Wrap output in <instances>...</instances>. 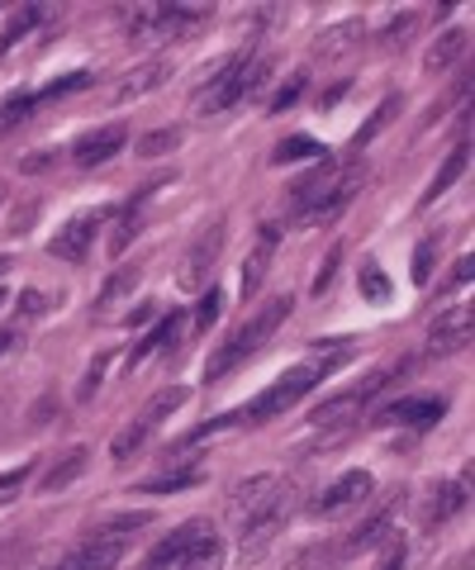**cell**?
<instances>
[{
  "instance_id": "obj_35",
  "label": "cell",
  "mask_w": 475,
  "mask_h": 570,
  "mask_svg": "<svg viewBox=\"0 0 475 570\" xmlns=\"http://www.w3.org/2000/svg\"><path fill=\"white\" fill-rule=\"evenodd\" d=\"M105 371H110V352L91 356V366H86V376H81V390H77V400H91V395H96V390H100V381H105Z\"/></svg>"
},
{
  "instance_id": "obj_7",
  "label": "cell",
  "mask_w": 475,
  "mask_h": 570,
  "mask_svg": "<svg viewBox=\"0 0 475 570\" xmlns=\"http://www.w3.org/2000/svg\"><path fill=\"white\" fill-rule=\"evenodd\" d=\"M219 253H224V219L209 224L205 234L190 243L181 272H176V285H181V291H205L209 276H215V266H219Z\"/></svg>"
},
{
  "instance_id": "obj_29",
  "label": "cell",
  "mask_w": 475,
  "mask_h": 570,
  "mask_svg": "<svg viewBox=\"0 0 475 570\" xmlns=\"http://www.w3.org/2000/svg\"><path fill=\"white\" fill-rule=\"evenodd\" d=\"M33 24H39V6H24V10H14V14H10V24L0 29V52H10V48L20 43V39H24V33H29Z\"/></svg>"
},
{
  "instance_id": "obj_22",
  "label": "cell",
  "mask_w": 475,
  "mask_h": 570,
  "mask_svg": "<svg viewBox=\"0 0 475 570\" xmlns=\"http://www.w3.org/2000/svg\"><path fill=\"white\" fill-rule=\"evenodd\" d=\"M86 461H91V452H86V448H72V452H67L62 461H52V471L43 475V494H58V490H67V485H72V480L86 471Z\"/></svg>"
},
{
  "instance_id": "obj_27",
  "label": "cell",
  "mask_w": 475,
  "mask_h": 570,
  "mask_svg": "<svg viewBox=\"0 0 475 570\" xmlns=\"http://www.w3.org/2000/svg\"><path fill=\"white\" fill-rule=\"evenodd\" d=\"M176 570H224V547H219V538H205L196 551H186V557L176 561Z\"/></svg>"
},
{
  "instance_id": "obj_28",
  "label": "cell",
  "mask_w": 475,
  "mask_h": 570,
  "mask_svg": "<svg viewBox=\"0 0 475 570\" xmlns=\"http://www.w3.org/2000/svg\"><path fill=\"white\" fill-rule=\"evenodd\" d=\"M357 33H362L357 20H347V24H338V29H328L324 39H319V58H343L347 48H357Z\"/></svg>"
},
{
  "instance_id": "obj_25",
  "label": "cell",
  "mask_w": 475,
  "mask_h": 570,
  "mask_svg": "<svg viewBox=\"0 0 475 570\" xmlns=\"http://www.w3.org/2000/svg\"><path fill=\"white\" fill-rule=\"evenodd\" d=\"M148 195V190H144ZM144 195H133V200H129V209L125 214H119V228H115V253H125V247L138 238V228H144Z\"/></svg>"
},
{
  "instance_id": "obj_51",
  "label": "cell",
  "mask_w": 475,
  "mask_h": 570,
  "mask_svg": "<svg viewBox=\"0 0 475 570\" xmlns=\"http://www.w3.org/2000/svg\"><path fill=\"white\" fill-rule=\"evenodd\" d=\"M0 299H6V295H0Z\"/></svg>"
},
{
  "instance_id": "obj_40",
  "label": "cell",
  "mask_w": 475,
  "mask_h": 570,
  "mask_svg": "<svg viewBox=\"0 0 475 570\" xmlns=\"http://www.w3.org/2000/svg\"><path fill=\"white\" fill-rule=\"evenodd\" d=\"M133 281H138V266H125V272H119V276H115V281L100 291V305H110V299H119V295H125Z\"/></svg>"
},
{
  "instance_id": "obj_14",
  "label": "cell",
  "mask_w": 475,
  "mask_h": 570,
  "mask_svg": "<svg viewBox=\"0 0 475 570\" xmlns=\"http://www.w3.org/2000/svg\"><path fill=\"white\" fill-rule=\"evenodd\" d=\"M125 124H105V129H91V134H81L72 142V163L77 167H100V163H110V157L125 148Z\"/></svg>"
},
{
  "instance_id": "obj_4",
  "label": "cell",
  "mask_w": 475,
  "mask_h": 570,
  "mask_svg": "<svg viewBox=\"0 0 475 570\" xmlns=\"http://www.w3.org/2000/svg\"><path fill=\"white\" fill-rule=\"evenodd\" d=\"M290 480H280V485L261 499V504L248 513V519L238 523V561L243 566H253L261 551H267L271 542H276V532L286 528V519H290Z\"/></svg>"
},
{
  "instance_id": "obj_5",
  "label": "cell",
  "mask_w": 475,
  "mask_h": 570,
  "mask_svg": "<svg viewBox=\"0 0 475 570\" xmlns=\"http://www.w3.org/2000/svg\"><path fill=\"white\" fill-rule=\"evenodd\" d=\"M319 376H324V366H314V362L286 371V376H276L248 409H238V423H271L276 414H290V409L300 404L314 385H319Z\"/></svg>"
},
{
  "instance_id": "obj_48",
  "label": "cell",
  "mask_w": 475,
  "mask_h": 570,
  "mask_svg": "<svg viewBox=\"0 0 475 570\" xmlns=\"http://www.w3.org/2000/svg\"><path fill=\"white\" fill-rule=\"evenodd\" d=\"M152 314H157V309H152V299H144V309H133V314H129V324H144V318H152Z\"/></svg>"
},
{
  "instance_id": "obj_11",
  "label": "cell",
  "mask_w": 475,
  "mask_h": 570,
  "mask_svg": "<svg viewBox=\"0 0 475 570\" xmlns=\"http://www.w3.org/2000/svg\"><path fill=\"white\" fill-rule=\"evenodd\" d=\"M205 538H215V532H209V519H190V523H181V528L167 532V538L148 551L144 570H176V561H181L186 551H196Z\"/></svg>"
},
{
  "instance_id": "obj_43",
  "label": "cell",
  "mask_w": 475,
  "mask_h": 570,
  "mask_svg": "<svg viewBox=\"0 0 475 570\" xmlns=\"http://www.w3.org/2000/svg\"><path fill=\"white\" fill-rule=\"evenodd\" d=\"M338 262H343V247H333V253L324 257V266H319V281H314V295H324V291H328V281H333V272H338Z\"/></svg>"
},
{
  "instance_id": "obj_9",
  "label": "cell",
  "mask_w": 475,
  "mask_h": 570,
  "mask_svg": "<svg viewBox=\"0 0 475 570\" xmlns=\"http://www.w3.org/2000/svg\"><path fill=\"white\" fill-rule=\"evenodd\" d=\"M343 176L347 167L343 163H319L309 176H300V181L290 186V209H295V219H309L319 205H328V195L343 186Z\"/></svg>"
},
{
  "instance_id": "obj_41",
  "label": "cell",
  "mask_w": 475,
  "mask_h": 570,
  "mask_svg": "<svg viewBox=\"0 0 475 570\" xmlns=\"http://www.w3.org/2000/svg\"><path fill=\"white\" fill-rule=\"evenodd\" d=\"M29 485V466H14V471H6V475H0V504H6V499H14V494H20Z\"/></svg>"
},
{
  "instance_id": "obj_19",
  "label": "cell",
  "mask_w": 475,
  "mask_h": 570,
  "mask_svg": "<svg viewBox=\"0 0 475 570\" xmlns=\"http://www.w3.org/2000/svg\"><path fill=\"white\" fill-rule=\"evenodd\" d=\"M466 163H471V148H466V142H456V148H452V157H447L443 167H437V176L428 181V190H424V200H418V205L428 209V205H437V200H443V195L456 186V176L466 171Z\"/></svg>"
},
{
  "instance_id": "obj_8",
  "label": "cell",
  "mask_w": 475,
  "mask_h": 570,
  "mask_svg": "<svg viewBox=\"0 0 475 570\" xmlns=\"http://www.w3.org/2000/svg\"><path fill=\"white\" fill-rule=\"evenodd\" d=\"M372 494H376V480H372V475H366V471H347V475L333 480V485H328L319 499H314L309 513H314V519H338V513L366 504Z\"/></svg>"
},
{
  "instance_id": "obj_31",
  "label": "cell",
  "mask_w": 475,
  "mask_h": 570,
  "mask_svg": "<svg viewBox=\"0 0 475 570\" xmlns=\"http://www.w3.org/2000/svg\"><path fill=\"white\" fill-rule=\"evenodd\" d=\"M171 333H176V318H162V324H157V328H152V333L144 337V343H138V347H133V356H129V366H144V362H148V356H152V352H162V347L171 343Z\"/></svg>"
},
{
  "instance_id": "obj_15",
  "label": "cell",
  "mask_w": 475,
  "mask_h": 570,
  "mask_svg": "<svg viewBox=\"0 0 475 570\" xmlns=\"http://www.w3.org/2000/svg\"><path fill=\"white\" fill-rule=\"evenodd\" d=\"M443 419V400H399L376 419L380 428H433Z\"/></svg>"
},
{
  "instance_id": "obj_26",
  "label": "cell",
  "mask_w": 475,
  "mask_h": 570,
  "mask_svg": "<svg viewBox=\"0 0 475 570\" xmlns=\"http://www.w3.org/2000/svg\"><path fill=\"white\" fill-rule=\"evenodd\" d=\"M181 404H186V390H176V385H171V390H162V395H152V404L144 409V414H138V423H144L148 433H152V428L162 423L167 414H176V409H181Z\"/></svg>"
},
{
  "instance_id": "obj_16",
  "label": "cell",
  "mask_w": 475,
  "mask_h": 570,
  "mask_svg": "<svg viewBox=\"0 0 475 570\" xmlns=\"http://www.w3.org/2000/svg\"><path fill=\"white\" fill-rule=\"evenodd\" d=\"M276 243H280V234H276V224H267L261 228V238L253 243V253H248V262H243V295H257V285L267 281V272H271V257H276Z\"/></svg>"
},
{
  "instance_id": "obj_49",
  "label": "cell",
  "mask_w": 475,
  "mask_h": 570,
  "mask_svg": "<svg viewBox=\"0 0 475 570\" xmlns=\"http://www.w3.org/2000/svg\"><path fill=\"white\" fill-rule=\"evenodd\" d=\"M6 343H10V333H0V352H6Z\"/></svg>"
},
{
  "instance_id": "obj_39",
  "label": "cell",
  "mask_w": 475,
  "mask_h": 570,
  "mask_svg": "<svg viewBox=\"0 0 475 570\" xmlns=\"http://www.w3.org/2000/svg\"><path fill=\"white\" fill-rule=\"evenodd\" d=\"M305 96V77H295V81H286V86H280V96L271 100V115H286L290 110V105L295 100H300Z\"/></svg>"
},
{
  "instance_id": "obj_45",
  "label": "cell",
  "mask_w": 475,
  "mask_h": 570,
  "mask_svg": "<svg viewBox=\"0 0 475 570\" xmlns=\"http://www.w3.org/2000/svg\"><path fill=\"white\" fill-rule=\"evenodd\" d=\"M43 309H48V299L39 291H24L20 295V314H43Z\"/></svg>"
},
{
  "instance_id": "obj_50",
  "label": "cell",
  "mask_w": 475,
  "mask_h": 570,
  "mask_svg": "<svg viewBox=\"0 0 475 570\" xmlns=\"http://www.w3.org/2000/svg\"><path fill=\"white\" fill-rule=\"evenodd\" d=\"M0 272H6V257H0Z\"/></svg>"
},
{
  "instance_id": "obj_10",
  "label": "cell",
  "mask_w": 475,
  "mask_h": 570,
  "mask_svg": "<svg viewBox=\"0 0 475 570\" xmlns=\"http://www.w3.org/2000/svg\"><path fill=\"white\" fill-rule=\"evenodd\" d=\"M171 77V62L167 58H148L144 67H129L119 81H110L105 86V105H129V100H138V96H148V91H157Z\"/></svg>"
},
{
  "instance_id": "obj_13",
  "label": "cell",
  "mask_w": 475,
  "mask_h": 570,
  "mask_svg": "<svg viewBox=\"0 0 475 570\" xmlns=\"http://www.w3.org/2000/svg\"><path fill=\"white\" fill-rule=\"evenodd\" d=\"M105 219H110V209L81 214V219H72L58 238L48 243V253H52V257H62V262H81L86 253H91V243H96V224H105Z\"/></svg>"
},
{
  "instance_id": "obj_42",
  "label": "cell",
  "mask_w": 475,
  "mask_h": 570,
  "mask_svg": "<svg viewBox=\"0 0 475 570\" xmlns=\"http://www.w3.org/2000/svg\"><path fill=\"white\" fill-rule=\"evenodd\" d=\"M414 29H418V14H399V20L385 29L380 39H385V48H399V43H404V33H414Z\"/></svg>"
},
{
  "instance_id": "obj_32",
  "label": "cell",
  "mask_w": 475,
  "mask_h": 570,
  "mask_svg": "<svg viewBox=\"0 0 475 570\" xmlns=\"http://www.w3.org/2000/svg\"><path fill=\"white\" fill-rule=\"evenodd\" d=\"M144 442H148V428L133 419L129 428H119V433H115V442H110V456H115V461H129L138 448H144Z\"/></svg>"
},
{
  "instance_id": "obj_24",
  "label": "cell",
  "mask_w": 475,
  "mask_h": 570,
  "mask_svg": "<svg viewBox=\"0 0 475 570\" xmlns=\"http://www.w3.org/2000/svg\"><path fill=\"white\" fill-rule=\"evenodd\" d=\"M462 504H466V490L462 485H437L433 490V504H428V528L456 519V509H462Z\"/></svg>"
},
{
  "instance_id": "obj_12",
  "label": "cell",
  "mask_w": 475,
  "mask_h": 570,
  "mask_svg": "<svg viewBox=\"0 0 475 570\" xmlns=\"http://www.w3.org/2000/svg\"><path fill=\"white\" fill-rule=\"evenodd\" d=\"M471 337H475V314H471V305H452V309L428 328V352H433V356L462 352V347H471Z\"/></svg>"
},
{
  "instance_id": "obj_34",
  "label": "cell",
  "mask_w": 475,
  "mask_h": 570,
  "mask_svg": "<svg viewBox=\"0 0 475 570\" xmlns=\"http://www.w3.org/2000/svg\"><path fill=\"white\" fill-rule=\"evenodd\" d=\"M357 285H362V295H366V299H376V305H385V299H390V276H385L376 262H366V266H362Z\"/></svg>"
},
{
  "instance_id": "obj_2",
  "label": "cell",
  "mask_w": 475,
  "mask_h": 570,
  "mask_svg": "<svg viewBox=\"0 0 475 570\" xmlns=\"http://www.w3.org/2000/svg\"><path fill=\"white\" fill-rule=\"evenodd\" d=\"M286 314H290V295H276V299H267V305H261L248 324H243L234 337H228V343H219V352L209 356L205 362V381H224V376H234V371L248 362L253 352H261L267 347V337L286 324Z\"/></svg>"
},
{
  "instance_id": "obj_33",
  "label": "cell",
  "mask_w": 475,
  "mask_h": 570,
  "mask_svg": "<svg viewBox=\"0 0 475 570\" xmlns=\"http://www.w3.org/2000/svg\"><path fill=\"white\" fill-rule=\"evenodd\" d=\"M395 115H399V96H385V105L376 110V119H366L362 129H357V148H362V142H372L376 134H385V129H390V124H395Z\"/></svg>"
},
{
  "instance_id": "obj_18",
  "label": "cell",
  "mask_w": 475,
  "mask_h": 570,
  "mask_svg": "<svg viewBox=\"0 0 475 570\" xmlns=\"http://www.w3.org/2000/svg\"><path fill=\"white\" fill-rule=\"evenodd\" d=\"M462 52H466V29L437 33L433 48H428V58H424V71H428V77H443V71H452L456 62H462Z\"/></svg>"
},
{
  "instance_id": "obj_44",
  "label": "cell",
  "mask_w": 475,
  "mask_h": 570,
  "mask_svg": "<svg viewBox=\"0 0 475 570\" xmlns=\"http://www.w3.org/2000/svg\"><path fill=\"white\" fill-rule=\"evenodd\" d=\"M404 557H409V551H404V542L395 538V542H390V551H385V561H380V570H404Z\"/></svg>"
},
{
  "instance_id": "obj_23",
  "label": "cell",
  "mask_w": 475,
  "mask_h": 570,
  "mask_svg": "<svg viewBox=\"0 0 475 570\" xmlns=\"http://www.w3.org/2000/svg\"><path fill=\"white\" fill-rule=\"evenodd\" d=\"M324 148L314 138H305V134H295V138H280L276 142V153H271V163L276 167H290V163H314V157H319Z\"/></svg>"
},
{
  "instance_id": "obj_38",
  "label": "cell",
  "mask_w": 475,
  "mask_h": 570,
  "mask_svg": "<svg viewBox=\"0 0 475 570\" xmlns=\"http://www.w3.org/2000/svg\"><path fill=\"white\" fill-rule=\"evenodd\" d=\"M224 314V291H205V299H200V309H196V328L205 333L215 318Z\"/></svg>"
},
{
  "instance_id": "obj_46",
  "label": "cell",
  "mask_w": 475,
  "mask_h": 570,
  "mask_svg": "<svg viewBox=\"0 0 475 570\" xmlns=\"http://www.w3.org/2000/svg\"><path fill=\"white\" fill-rule=\"evenodd\" d=\"M428 272H433V243H424V247H418V266H414V281H428Z\"/></svg>"
},
{
  "instance_id": "obj_20",
  "label": "cell",
  "mask_w": 475,
  "mask_h": 570,
  "mask_svg": "<svg viewBox=\"0 0 475 570\" xmlns=\"http://www.w3.org/2000/svg\"><path fill=\"white\" fill-rule=\"evenodd\" d=\"M276 485H280V475H257V480H243V485L234 490V504H228V509H234V523L248 519V513H253V509H257L261 499H267Z\"/></svg>"
},
{
  "instance_id": "obj_30",
  "label": "cell",
  "mask_w": 475,
  "mask_h": 570,
  "mask_svg": "<svg viewBox=\"0 0 475 570\" xmlns=\"http://www.w3.org/2000/svg\"><path fill=\"white\" fill-rule=\"evenodd\" d=\"M186 142V134L181 129H157V134H144L138 138V157H167V153H176Z\"/></svg>"
},
{
  "instance_id": "obj_17",
  "label": "cell",
  "mask_w": 475,
  "mask_h": 570,
  "mask_svg": "<svg viewBox=\"0 0 475 570\" xmlns=\"http://www.w3.org/2000/svg\"><path fill=\"white\" fill-rule=\"evenodd\" d=\"M357 190H362V167H347V176H343V186L328 195V205H319L309 214V219H300L305 228H328V224H338L343 219V209L357 200Z\"/></svg>"
},
{
  "instance_id": "obj_6",
  "label": "cell",
  "mask_w": 475,
  "mask_h": 570,
  "mask_svg": "<svg viewBox=\"0 0 475 570\" xmlns=\"http://www.w3.org/2000/svg\"><path fill=\"white\" fill-rule=\"evenodd\" d=\"M205 20V10H181V6H144L129 14V43L133 48H157L176 43Z\"/></svg>"
},
{
  "instance_id": "obj_1",
  "label": "cell",
  "mask_w": 475,
  "mask_h": 570,
  "mask_svg": "<svg viewBox=\"0 0 475 570\" xmlns=\"http://www.w3.org/2000/svg\"><path fill=\"white\" fill-rule=\"evenodd\" d=\"M152 523V513H119V519H105L100 528H91L86 538L67 551V557L52 566V570H115L125 561V551L133 542V532H144Z\"/></svg>"
},
{
  "instance_id": "obj_36",
  "label": "cell",
  "mask_w": 475,
  "mask_h": 570,
  "mask_svg": "<svg viewBox=\"0 0 475 570\" xmlns=\"http://www.w3.org/2000/svg\"><path fill=\"white\" fill-rule=\"evenodd\" d=\"M200 471H181V475H162V480H148V485H138V494H162V490H186L196 485Z\"/></svg>"
},
{
  "instance_id": "obj_21",
  "label": "cell",
  "mask_w": 475,
  "mask_h": 570,
  "mask_svg": "<svg viewBox=\"0 0 475 570\" xmlns=\"http://www.w3.org/2000/svg\"><path fill=\"white\" fill-rule=\"evenodd\" d=\"M390 519H395V499H385V504L372 513V519H366V523L347 538V551H366V547L385 542V532H390Z\"/></svg>"
},
{
  "instance_id": "obj_3",
  "label": "cell",
  "mask_w": 475,
  "mask_h": 570,
  "mask_svg": "<svg viewBox=\"0 0 475 570\" xmlns=\"http://www.w3.org/2000/svg\"><path fill=\"white\" fill-rule=\"evenodd\" d=\"M271 77V62H253L248 52H238V58H228L215 77H209L200 91H196V115H224L234 110V105H243L248 96H257L261 86H267Z\"/></svg>"
},
{
  "instance_id": "obj_37",
  "label": "cell",
  "mask_w": 475,
  "mask_h": 570,
  "mask_svg": "<svg viewBox=\"0 0 475 570\" xmlns=\"http://www.w3.org/2000/svg\"><path fill=\"white\" fill-rule=\"evenodd\" d=\"M81 86H91V71H72V77L52 81L48 91H39V96H33V105H39V100H52V96H67V91H81Z\"/></svg>"
},
{
  "instance_id": "obj_47",
  "label": "cell",
  "mask_w": 475,
  "mask_h": 570,
  "mask_svg": "<svg viewBox=\"0 0 475 570\" xmlns=\"http://www.w3.org/2000/svg\"><path fill=\"white\" fill-rule=\"evenodd\" d=\"M52 163H58V157H52V153H39V157H24L20 171H48Z\"/></svg>"
}]
</instances>
